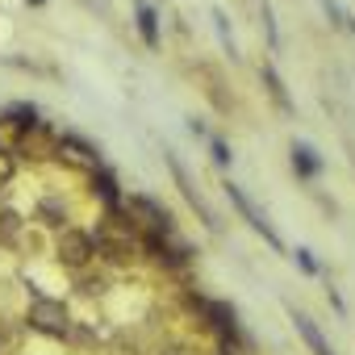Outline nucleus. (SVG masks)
Returning <instances> with one entry per match:
<instances>
[{"label": "nucleus", "mask_w": 355, "mask_h": 355, "mask_svg": "<svg viewBox=\"0 0 355 355\" xmlns=\"http://www.w3.org/2000/svg\"><path fill=\"white\" fill-rule=\"evenodd\" d=\"M55 259L67 272H88L96 263V239L84 226H63L55 230Z\"/></svg>", "instance_id": "nucleus-1"}, {"label": "nucleus", "mask_w": 355, "mask_h": 355, "mask_svg": "<svg viewBox=\"0 0 355 355\" xmlns=\"http://www.w3.org/2000/svg\"><path fill=\"white\" fill-rule=\"evenodd\" d=\"M26 322H30V330L51 334V338L76 334V318H71V313L63 309V301H55V297H34V305L26 309Z\"/></svg>", "instance_id": "nucleus-2"}, {"label": "nucleus", "mask_w": 355, "mask_h": 355, "mask_svg": "<svg viewBox=\"0 0 355 355\" xmlns=\"http://www.w3.org/2000/svg\"><path fill=\"white\" fill-rule=\"evenodd\" d=\"M34 218H38L46 230H63V226L76 222V205L67 201L63 189H46V193L38 197V205H34Z\"/></svg>", "instance_id": "nucleus-3"}, {"label": "nucleus", "mask_w": 355, "mask_h": 355, "mask_svg": "<svg viewBox=\"0 0 355 355\" xmlns=\"http://www.w3.org/2000/svg\"><path fill=\"white\" fill-rule=\"evenodd\" d=\"M226 197H230V201H234V209H239V214L247 218V226H251L255 234H263V243H268V247H276V251H284V243H280V234H276V226L268 222V214H259V209H255V201H251V197H247V193H243V189H239L234 180L226 184Z\"/></svg>", "instance_id": "nucleus-4"}, {"label": "nucleus", "mask_w": 355, "mask_h": 355, "mask_svg": "<svg viewBox=\"0 0 355 355\" xmlns=\"http://www.w3.org/2000/svg\"><path fill=\"white\" fill-rule=\"evenodd\" d=\"M130 214H138V218H146L142 226H150V230H163V234H175V218L159 205V201H150V197H130V205H125Z\"/></svg>", "instance_id": "nucleus-5"}, {"label": "nucleus", "mask_w": 355, "mask_h": 355, "mask_svg": "<svg viewBox=\"0 0 355 355\" xmlns=\"http://www.w3.org/2000/svg\"><path fill=\"white\" fill-rule=\"evenodd\" d=\"M167 167H171V175H175V184H180V193L189 197V205H193V209L201 214V222H205L209 230H218V218H214V209H209V205L201 201V193L193 189V180H189V171L180 167V159H175V155H167Z\"/></svg>", "instance_id": "nucleus-6"}, {"label": "nucleus", "mask_w": 355, "mask_h": 355, "mask_svg": "<svg viewBox=\"0 0 355 355\" xmlns=\"http://www.w3.org/2000/svg\"><path fill=\"white\" fill-rule=\"evenodd\" d=\"M293 171L301 175V180H318V175H322V159H318V150L305 146V142H293Z\"/></svg>", "instance_id": "nucleus-7"}, {"label": "nucleus", "mask_w": 355, "mask_h": 355, "mask_svg": "<svg viewBox=\"0 0 355 355\" xmlns=\"http://www.w3.org/2000/svg\"><path fill=\"white\" fill-rule=\"evenodd\" d=\"M134 17H138V34H142V42H146L150 51H159V13H155V5L138 0V5H134Z\"/></svg>", "instance_id": "nucleus-8"}, {"label": "nucleus", "mask_w": 355, "mask_h": 355, "mask_svg": "<svg viewBox=\"0 0 355 355\" xmlns=\"http://www.w3.org/2000/svg\"><path fill=\"white\" fill-rule=\"evenodd\" d=\"M5 125H13V130H21V134H38V130H42L34 105H13V109L5 113Z\"/></svg>", "instance_id": "nucleus-9"}, {"label": "nucleus", "mask_w": 355, "mask_h": 355, "mask_svg": "<svg viewBox=\"0 0 355 355\" xmlns=\"http://www.w3.org/2000/svg\"><path fill=\"white\" fill-rule=\"evenodd\" d=\"M263 84H268V96L276 101V109H280V113H293V101H288V88H284V80H280V71H276L272 63H263Z\"/></svg>", "instance_id": "nucleus-10"}, {"label": "nucleus", "mask_w": 355, "mask_h": 355, "mask_svg": "<svg viewBox=\"0 0 355 355\" xmlns=\"http://www.w3.org/2000/svg\"><path fill=\"white\" fill-rule=\"evenodd\" d=\"M293 318H297V330L305 334V343L313 347V355H330V347H326V338H322V330H318V326H313V322H309L305 313H293Z\"/></svg>", "instance_id": "nucleus-11"}, {"label": "nucleus", "mask_w": 355, "mask_h": 355, "mask_svg": "<svg viewBox=\"0 0 355 355\" xmlns=\"http://www.w3.org/2000/svg\"><path fill=\"white\" fill-rule=\"evenodd\" d=\"M92 193H101V197H105L109 205H121V193H117V180H113V175H109V171H101V167L92 171Z\"/></svg>", "instance_id": "nucleus-12"}, {"label": "nucleus", "mask_w": 355, "mask_h": 355, "mask_svg": "<svg viewBox=\"0 0 355 355\" xmlns=\"http://www.w3.org/2000/svg\"><path fill=\"white\" fill-rule=\"evenodd\" d=\"M209 155H214V163H218V167H230V159H234V155H230V146H226L222 138H209Z\"/></svg>", "instance_id": "nucleus-13"}, {"label": "nucleus", "mask_w": 355, "mask_h": 355, "mask_svg": "<svg viewBox=\"0 0 355 355\" xmlns=\"http://www.w3.org/2000/svg\"><path fill=\"white\" fill-rule=\"evenodd\" d=\"M293 255H297V263H301V268H305V272H309V276H318V263H313V255H309V251H305V247H297V251H293Z\"/></svg>", "instance_id": "nucleus-14"}, {"label": "nucleus", "mask_w": 355, "mask_h": 355, "mask_svg": "<svg viewBox=\"0 0 355 355\" xmlns=\"http://www.w3.org/2000/svg\"><path fill=\"white\" fill-rule=\"evenodd\" d=\"M159 355H180V351H159Z\"/></svg>", "instance_id": "nucleus-15"}]
</instances>
